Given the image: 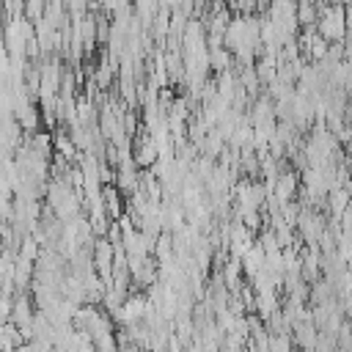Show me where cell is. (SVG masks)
<instances>
[{"mask_svg": "<svg viewBox=\"0 0 352 352\" xmlns=\"http://www.w3.org/2000/svg\"><path fill=\"white\" fill-rule=\"evenodd\" d=\"M209 66H212L214 72H226V69H231V66H234V55H231V50H223V44L209 47Z\"/></svg>", "mask_w": 352, "mask_h": 352, "instance_id": "4", "label": "cell"}, {"mask_svg": "<svg viewBox=\"0 0 352 352\" xmlns=\"http://www.w3.org/2000/svg\"><path fill=\"white\" fill-rule=\"evenodd\" d=\"M294 190H297L294 173H278V179H275V184H272V190L267 195H275L280 201V206H283V204H289L294 198Z\"/></svg>", "mask_w": 352, "mask_h": 352, "instance_id": "3", "label": "cell"}, {"mask_svg": "<svg viewBox=\"0 0 352 352\" xmlns=\"http://www.w3.org/2000/svg\"><path fill=\"white\" fill-rule=\"evenodd\" d=\"M0 6H3V0H0Z\"/></svg>", "mask_w": 352, "mask_h": 352, "instance_id": "10", "label": "cell"}, {"mask_svg": "<svg viewBox=\"0 0 352 352\" xmlns=\"http://www.w3.org/2000/svg\"><path fill=\"white\" fill-rule=\"evenodd\" d=\"M319 33L327 41H341L344 38V33H346V11L338 3L322 11V16H319Z\"/></svg>", "mask_w": 352, "mask_h": 352, "instance_id": "1", "label": "cell"}, {"mask_svg": "<svg viewBox=\"0 0 352 352\" xmlns=\"http://www.w3.org/2000/svg\"><path fill=\"white\" fill-rule=\"evenodd\" d=\"M300 228H302V236H305L308 242H314L316 234H319V228H322V220H319L316 214H302V217H300Z\"/></svg>", "mask_w": 352, "mask_h": 352, "instance_id": "6", "label": "cell"}, {"mask_svg": "<svg viewBox=\"0 0 352 352\" xmlns=\"http://www.w3.org/2000/svg\"><path fill=\"white\" fill-rule=\"evenodd\" d=\"M231 6L236 11H242V14H250L253 8H258V0H231Z\"/></svg>", "mask_w": 352, "mask_h": 352, "instance_id": "9", "label": "cell"}, {"mask_svg": "<svg viewBox=\"0 0 352 352\" xmlns=\"http://www.w3.org/2000/svg\"><path fill=\"white\" fill-rule=\"evenodd\" d=\"M157 157H160V148H157V140L151 135H146L135 143V157L132 160H135L138 168H151L157 162Z\"/></svg>", "mask_w": 352, "mask_h": 352, "instance_id": "2", "label": "cell"}, {"mask_svg": "<svg viewBox=\"0 0 352 352\" xmlns=\"http://www.w3.org/2000/svg\"><path fill=\"white\" fill-rule=\"evenodd\" d=\"M38 253H41V245L36 242V236H33V234H25V236H22V245H19V256H25V258L36 261V258H38Z\"/></svg>", "mask_w": 352, "mask_h": 352, "instance_id": "7", "label": "cell"}, {"mask_svg": "<svg viewBox=\"0 0 352 352\" xmlns=\"http://www.w3.org/2000/svg\"><path fill=\"white\" fill-rule=\"evenodd\" d=\"M297 19L302 25H311L316 22V11H314V3H297Z\"/></svg>", "mask_w": 352, "mask_h": 352, "instance_id": "8", "label": "cell"}, {"mask_svg": "<svg viewBox=\"0 0 352 352\" xmlns=\"http://www.w3.org/2000/svg\"><path fill=\"white\" fill-rule=\"evenodd\" d=\"M102 195H104V209H107L110 220H118V217L124 214V206H121V190L113 184V187H104Z\"/></svg>", "mask_w": 352, "mask_h": 352, "instance_id": "5", "label": "cell"}]
</instances>
